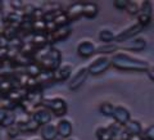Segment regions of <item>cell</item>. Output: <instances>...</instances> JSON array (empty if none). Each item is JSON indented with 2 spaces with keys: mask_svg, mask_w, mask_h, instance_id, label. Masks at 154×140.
<instances>
[{
  "mask_svg": "<svg viewBox=\"0 0 154 140\" xmlns=\"http://www.w3.org/2000/svg\"><path fill=\"white\" fill-rule=\"evenodd\" d=\"M16 140H25V139H22V138H17Z\"/></svg>",
  "mask_w": 154,
  "mask_h": 140,
  "instance_id": "60d3db41",
  "label": "cell"
},
{
  "mask_svg": "<svg viewBox=\"0 0 154 140\" xmlns=\"http://www.w3.org/2000/svg\"><path fill=\"white\" fill-rule=\"evenodd\" d=\"M119 48L122 49H126V50H132V51H141L145 49L146 46V41L145 39L143 37H134L131 40H127L122 42V44H118Z\"/></svg>",
  "mask_w": 154,
  "mask_h": 140,
  "instance_id": "9c48e42d",
  "label": "cell"
},
{
  "mask_svg": "<svg viewBox=\"0 0 154 140\" xmlns=\"http://www.w3.org/2000/svg\"><path fill=\"white\" fill-rule=\"evenodd\" d=\"M4 36H5L9 41L14 40V39H18L19 36V26H14V25H9V23H7L5 28H4V31L2 32Z\"/></svg>",
  "mask_w": 154,
  "mask_h": 140,
  "instance_id": "44dd1931",
  "label": "cell"
},
{
  "mask_svg": "<svg viewBox=\"0 0 154 140\" xmlns=\"http://www.w3.org/2000/svg\"><path fill=\"white\" fill-rule=\"evenodd\" d=\"M146 75H148V77H149V79H150L152 81H154V66L149 67L148 71H146Z\"/></svg>",
  "mask_w": 154,
  "mask_h": 140,
  "instance_id": "e575fe53",
  "label": "cell"
},
{
  "mask_svg": "<svg viewBox=\"0 0 154 140\" xmlns=\"http://www.w3.org/2000/svg\"><path fill=\"white\" fill-rule=\"evenodd\" d=\"M119 48L117 42H110V44H102L96 46V51L98 53H113Z\"/></svg>",
  "mask_w": 154,
  "mask_h": 140,
  "instance_id": "4316f807",
  "label": "cell"
},
{
  "mask_svg": "<svg viewBox=\"0 0 154 140\" xmlns=\"http://www.w3.org/2000/svg\"><path fill=\"white\" fill-rule=\"evenodd\" d=\"M88 75H89V68H88V67H81V68L73 75V77L69 80L68 88L72 91L79 90L81 86H82V84L86 81V77H88Z\"/></svg>",
  "mask_w": 154,
  "mask_h": 140,
  "instance_id": "52a82bcc",
  "label": "cell"
},
{
  "mask_svg": "<svg viewBox=\"0 0 154 140\" xmlns=\"http://www.w3.org/2000/svg\"><path fill=\"white\" fill-rule=\"evenodd\" d=\"M57 129H58V135H59V138H62V139L71 138L72 131H73L72 123L68 118H60L57 123Z\"/></svg>",
  "mask_w": 154,
  "mask_h": 140,
  "instance_id": "4fadbf2b",
  "label": "cell"
},
{
  "mask_svg": "<svg viewBox=\"0 0 154 140\" xmlns=\"http://www.w3.org/2000/svg\"><path fill=\"white\" fill-rule=\"evenodd\" d=\"M33 62H36L42 71L54 72L62 66V53L57 48L48 45L36 51L33 55Z\"/></svg>",
  "mask_w": 154,
  "mask_h": 140,
  "instance_id": "6da1fadb",
  "label": "cell"
},
{
  "mask_svg": "<svg viewBox=\"0 0 154 140\" xmlns=\"http://www.w3.org/2000/svg\"><path fill=\"white\" fill-rule=\"evenodd\" d=\"M5 21L9 25L21 26V23L23 22V13H21L19 11H11L5 16Z\"/></svg>",
  "mask_w": 154,
  "mask_h": 140,
  "instance_id": "ffe728a7",
  "label": "cell"
},
{
  "mask_svg": "<svg viewBox=\"0 0 154 140\" xmlns=\"http://www.w3.org/2000/svg\"><path fill=\"white\" fill-rule=\"evenodd\" d=\"M114 105L109 102H104L103 104H100V113L104 116H108V117H113L114 113Z\"/></svg>",
  "mask_w": 154,
  "mask_h": 140,
  "instance_id": "f1b7e54d",
  "label": "cell"
},
{
  "mask_svg": "<svg viewBox=\"0 0 154 140\" xmlns=\"http://www.w3.org/2000/svg\"><path fill=\"white\" fill-rule=\"evenodd\" d=\"M55 140H63V139H62V138H59V136H58V138H57Z\"/></svg>",
  "mask_w": 154,
  "mask_h": 140,
  "instance_id": "ab89813d",
  "label": "cell"
},
{
  "mask_svg": "<svg viewBox=\"0 0 154 140\" xmlns=\"http://www.w3.org/2000/svg\"><path fill=\"white\" fill-rule=\"evenodd\" d=\"M3 4H4L3 2H0V12H2V8H3Z\"/></svg>",
  "mask_w": 154,
  "mask_h": 140,
  "instance_id": "8d00e7d4",
  "label": "cell"
},
{
  "mask_svg": "<svg viewBox=\"0 0 154 140\" xmlns=\"http://www.w3.org/2000/svg\"><path fill=\"white\" fill-rule=\"evenodd\" d=\"M19 132H21V130H19V127L17 126V123L7 129V135H8V138L14 139V140L17 139V136H18V134H19Z\"/></svg>",
  "mask_w": 154,
  "mask_h": 140,
  "instance_id": "4dcf8cb0",
  "label": "cell"
},
{
  "mask_svg": "<svg viewBox=\"0 0 154 140\" xmlns=\"http://www.w3.org/2000/svg\"><path fill=\"white\" fill-rule=\"evenodd\" d=\"M113 5L119 9V11H126V8L128 5V2H126V0H116V2L113 3Z\"/></svg>",
  "mask_w": 154,
  "mask_h": 140,
  "instance_id": "d6a6232c",
  "label": "cell"
},
{
  "mask_svg": "<svg viewBox=\"0 0 154 140\" xmlns=\"http://www.w3.org/2000/svg\"><path fill=\"white\" fill-rule=\"evenodd\" d=\"M67 16H68L69 21H73V19H77L80 17L84 16V3H73L72 5H69V8L66 11Z\"/></svg>",
  "mask_w": 154,
  "mask_h": 140,
  "instance_id": "ac0fdd59",
  "label": "cell"
},
{
  "mask_svg": "<svg viewBox=\"0 0 154 140\" xmlns=\"http://www.w3.org/2000/svg\"><path fill=\"white\" fill-rule=\"evenodd\" d=\"M66 140H76V139H73V138H68V139H66Z\"/></svg>",
  "mask_w": 154,
  "mask_h": 140,
  "instance_id": "f35d334b",
  "label": "cell"
},
{
  "mask_svg": "<svg viewBox=\"0 0 154 140\" xmlns=\"http://www.w3.org/2000/svg\"><path fill=\"white\" fill-rule=\"evenodd\" d=\"M31 140H41V139H38V138H33V139H31Z\"/></svg>",
  "mask_w": 154,
  "mask_h": 140,
  "instance_id": "74e56055",
  "label": "cell"
},
{
  "mask_svg": "<svg viewBox=\"0 0 154 140\" xmlns=\"http://www.w3.org/2000/svg\"><path fill=\"white\" fill-rule=\"evenodd\" d=\"M7 112L8 110L5 108H2L0 107V127H2V123L4 121V118H5V116H7Z\"/></svg>",
  "mask_w": 154,
  "mask_h": 140,
  "instance_id": "836d02e7",
  "label": "cell"
},
{
  "mask_svg": "<svg viewBox=\"0 0 154 140\" xmlns=\"http://www.w3.org/2000/svg\"><path fill=\"white\" fill-rule=\"evenodd\" d=\"M128 140H144V139H143V136L140 135V136H130Z\"/></svg>",
  "mask_w": 154,
  "mask_h": 140,
  "instance_id": "d590c367",
  "label": "cell"
},
{
  "mask_svg": "<svg viewBox=\"0 0 154 140\" xmlns=\"http://www.w3.org/2000/svg\"><path fill=\"white\" fill-rule=\"evenodd\" d=\"M99 40L103 44H110V42L116 41V35L110 30H108V28H102L99 32Z\"/></svg>",
  "mask_w": 154,
  "mask_h": 140,
  "instance_id": "603a6c76",
  "label": "cell"
},
{
  "mask_svg": "<svg viewBox=\"0 0 154 140\" xmlns=\"http://www.w3.org/2000/svg\"><path fill=\"white\" fill-rule=\"evenodd\" d=\"M96 138L98 140H112V132H110L109 127H99L96 130Z\"/></svg>",
  "mask_w": 154,
  "mask_h": 140,
  "instance_id": "83f0119b",
  "label": "cell"
},
{
  "mask_svg": "<svg viewBox=\"0 0 154 140\" xmlns=\"http://www.w3.org/2000/svg\"><path fill=\"white\" fill-rule=\"evenodd\" d=\"M72 73V66L71 64H62L59 68L53 72L54 75V81L55 82H60V81H66L71 77Z\"/></svg>",
  "mask_w": 154,
  "mask_h": 140,
  "instance_id": "2e32d148",
  "label": "cell"
},
{
  "mask_svg": "<svg viewBox=\"0 0 154 140\" xmlns=\"http://www.w3.org/2000/svg\"><path fill=\"white\" fill-rule=\"evenodd\" d=\"M42 105L58 117H62L67 113V103L63 98H46L42 102Z\"/></svg>",
  "mask_w": 154,
  "mask_h": 140,
  "instance_id": "3957f363",
  "label": "cell"
},
{
  "mask_svg": "<svg viewBox=\"0 0 154 140\" xmlns=\"http://www.w3.org/2000/svg\"><path fill=\"white\" fill-rule=\"evenodd\" d=\"M143 28L144 27L140 25V23H136V25L130 26V27L126 28V30H123L122 32H119L118 35H116V41L114 42H117V44H122V42L127 41V40H131V39L136 37L137 33L141 32Z\"/></svg>",
  "mask_w": 154,
  "mask_h": 140,
  "instance_id": "5b68a950",
  "label": "cell"
},
{
  "mask_svg": "<svg viewBox=\"0 0 154 140\" xmlns=\"http://www.w3.org/2000/svg\"><path fill=\"white\" fill-rule=\"evenodd\" d=\"M112 66L122 71H135V72H146L150 66L146 61L137 59L125 53H114L110 58Z\"/></svg>",
  "mask_w": 154,
  "mask_h": 140,
  "instance_id": "7a4b0ae2",
  "label": "cell"
},
{
  "mask_svg": "<svg viewBox=\"0 0 154 140\" xmlns=\"http://www.w3.org/2000/svg\"><path fill=\"white\" fill-rule=\"evenodd\" d=\"M71 32H72V27L68 25L59 27L55 31L48 33V41H49V44H51V42H55L59 40H64V39H67L71 35Z\"/></svg>",
  "mask_w": 154,
  "mask_h": 140,
  "instance_id": "30bf717a",
  "label": "cell"
},
{
  "mask_svg": "<svg viewBox=\"0 0 154 140\" xmlns=\"http://www.w3.org/2000/svg\"><path fill=\"white\" fill-rule=\"evenodd\" d=\"M112 64V61L108 55H100L98 57L94 62H91L90 66L88 67L89 68V73L90 75H94V76H98V75H102L104 71L108 70V67Z\"/></svg>",
  "mask_w": 154,
  "mask_h": 140,
  "instance_id": "277c9868",
  "label": "cell"
},
{
  "mask_svg": "<svg viewBox=\"0 0 154 140\" xmlns=\"http://www.w3.org/2000/svg\"><path fill=\"white\" fill-rule=\"evenodd\" d=\"M141 136L145 140H154V125H150L149 127H146L145 130H144Z\"/></svg>",
  "mask_w": 154,
  "mask_h": 140,
  "instance_id": "1f68e13d",
  "label": "cell"
},
{
  "mask_svg": "<svg viewBox=\"0 0 154 140\" xmlns=\"http://www.w3.org/2000/svg\"><path fill=\"white\" fill-rule=\"evenodd\" d=\"M125 131L127 132L128 136H140L143 134L141 123L136 121V120H130V121L123 126Z\"/></svg>",
  "mask_w": 154,
  "mask_h": 140,
  "instance_id": "e0dca14e",
  "label": "cell"
},
{
  "mask_svg": "<svg viewBox=\"0 0 154 140\" xmlns=\"http://www.w3.org/2000/svg\"><path fill=\"white\" fill-rule=\"evenodd\" d=\"M17 126L21 130V132H33L37 131L41 126L38 125L35 120H33L32 116H27L25 120H21V121H17Z\"/></svg>",
  "mask_w": 154,
  "mask_h": 140,
  "instance_id": "8fae6325",
  "label": "cell"
},
{
  "mask_svg": "<svg viewBox=\"0 0 154 140\" xmlns=\"http://www.w3.org/2000/svg\"><path fill=\"white\" fill-rule=\"evenodd\" d=\"M99 12V8L95 3L85 2L84 3V17L86 18H95Z\"/></svg>",
  "mask_w": 154,
  "mask_h": 140,
  "instance_id": "7402d4cb",
  "label": "cell"
},
{
  "mask_svg": "<svg viewBox=\"0 0 154 140\" xmlns=\"http://www.w3.org/2000/svg\"><path fill=\"white\" fill-rule=\"evenodd\" d=\"M143 139H144V138H143ZM144 140H145V139H144Z\"/></svg>",
  "mask_w": 154,
  "mask_h": 140,
  "instance_id": "b9f144b4",
  "label": "cell"
},
{
  "mask_svg": "<svg viewBox=\"0 0 154 140\" xmlns=\"http://www.w3.org/2000/svg\"><path fill=\"white\" fill-rule=\"evenodd\" d=\"M109 130L110 132H112V140H128V135L127 132L125 131L123 126H121V125H118L117 122H114L112 125H109Z\"/></svg>",
  "mask_w": 154,
  "mask_h": 140,
  "instance_id": "d6986e66",
  "label": "cell"
},
{
  "mask_svg": "<svg viewBox=\"0 0 154 140\" xmlns=\"http://www.w3.org/2000/svg\"><path fill=\"white\" fill-rule=\"evenodd\" d=\"M31 116L33 117V120L40 125V126H44V125L51 122V112L48 108H45L44 105L36 108Z\"/></svg>",
  "mask_w": 154,
  "mask_h": 140,
  "instance_id": "ba28073f",
  "label": "cell"
},
{
  "mask_svg": "<svg viewBox=\"0 0 154 140\" xmlns=\"http://www.w3.org/2000/svg\"><path fill=\"white\" fill-rule=\"evenodd\" d=\"M40 134H41V138L42 140H55L59 135H58V129H57V125L53 123V122H49L41 126V130H40Z\"/></svg>",
  "mask_w": 154,
  "mask_h": 140,
  "instance_id": "9a60e30c",
  "label": "cell"
},
{
  "mask_svg": "<svg viewBox=\"0 0 154 140\" xmlns=\"http://www.w3.org/2000/svg\"><path fill=\"white\" fill-rule=\"evenodd\" d=\"M23 72H25V75L36 79V77L42 72V70H41V67L36 63V62H32V63H30L25 70H23Z\"/></svg>",
  "mask_w": 154,
  "mask_h": 140,
  "instance_id": "cb8c5ba5",
  "label": "cell"
},
{
  "mask_svg": "<svg viewBox=\"0 0 154 140\" xmlns=\"http://www.w3.org/2000/svg\"><path fill=\"white\" fill-rule=\"evenodd\" d=\"M152 14H153V9H152V3L150 2H141V7L140 11L137 13V23H140L143 27L148 26L152 21Z\"/></svg>",
  "mask_w": 154,
  "mask_h": 140,
  "instance_id": "8992f818",
  "label": "cell"
},
{
  "mask_svg": "<svg viewBox=\"0 0 154 140\" xmlns=\"http://www.w3.org/2000/svg\"><path fill=\"white\" fill-rule=\"evenodd\" d=\"M16 123H17V114H16V112H14V110H8L5 118H4V121L2 123V127L8 129V127H11V126H13V125H16Z\"/></svg>",
  "mask_w": 154,
  "mask_h": 140,
  "instance_id": "d4e9b609",
  "label": "cell"
},
{
  "mask_svg": "<svg viewBox=\"0 0 154 140\" xmlns=\"http://www.w3.org/2000/svg\"><path fill=\"white\" fill-rule=\"evenodd\" d=\"M140 7H141V2H128L126 11L131 16H137L139 11H140Z\"/></svg>",
  "mask_w": 154,
  "mask_h": 140,
  "instance_id": "f546056e",
  "label": "cell"
},
{
  "mask_svg": "<svg viewBox=\"0 0 154 140\" xmlns=\"http://www.w3.org/2000/svg\"><path fill=\"white\" fill-rule=\"evenodd\" d=\"M77 53L82 58H89L96 53V45L90 40H84L77 46Z\"/></svg>",
  "mask_w": 154,
  "mask_h": 140,
  "instance_id": "7c38bea8",
  "label": "cell"
},
{
  "mask_svg": "<svg viewBox=\"0 0 154 140\" xmlns=\"http://www.w3.org/2000/svg\"><path fill=\"white\" fill-rule=\"evenodd\" d=\"M113 120L118 125H121V126H125L131 117H130V112L127 108L122 107V105H117V107L114 108V113H113Z\"/></svg>",
  "mask_w": 154,
  "mask_h": 140,
  "instance_id": "5bb4252c",
  "label": "cell"
},
{
  "mask_svg": "<svg viewBox=\"0 0 154 140\" xmlns=\"http://www.w3.org/2000/svg\"><path fill=\"white\" fill-rule=\"evenodd\" d=\"M36 81L38 82V85H42V84H48V82H51V81H54V75H53V72L50 71H42L40 75L36 77Z\"/></svg>",
  "mask_w": 154,
  "mask_h": 140,
  "instance_id": "484cf974",
  "label": "cell"
}]
</instances>
